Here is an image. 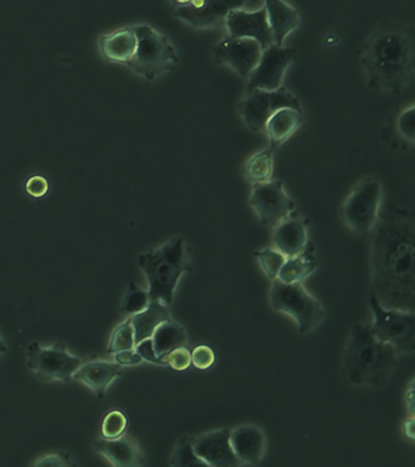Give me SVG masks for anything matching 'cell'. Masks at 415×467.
Here are the masks:
<instances>
[{
	"label": "cell",
	"instance_id": "d590c367",
	"mask_svg": "<svg viewBox=\"0 0 415 467\" xmlns=\"http://www.w3.org/2000/svg\"><path fill=\"white\" fill-rule=\"evenodd\" d=\"M26 192L35 199H43L49 192V182L45 175L36 174L27 179L25 184Z\"/></svg>",
	"mask_w": 415,
	"mask_h": 467
},
{
	"label": "cell",
	"instance_id": "7a4b0ae2",
	"mask_svg": "<svg viewBox=\"0 0 415 467\" xmlns=\"http://www.w3.org/2000/svg\"><path fill=\"white\" fill-rule=\"evenodd\" d=\"M359 62L370 90L400 95L413 84L415 36L410 25L382 21L362 44Z\"/></svg>",
	"mask_w": 415,
	"mask_h": 467
},
{
	"label": "cell",
	"instance_id": "836d02e7",
	"mask_svg": "<svg viewBox=\"0 0 415 467\" xmlns=\"http://www.w3.org/2000/svg\"><path fill=\"white\" fill-rule=\"evenodd\" d=\"M165 359L167 365L172 367L174 370L185 371L191 368L192 353L185 347H180V348L173 349L172 352L167 354Z\"/></svg>",
	"mask_w": 415,
	"mask_h": 467
},
{
	"label": "cell",
	"instance_id": "8d00e7d4",
	"mask_svg": "<svg viewBox=\"0 0 415 467\" xmlns=\"http://www.w3.org/2000/svg\"><path fill=\"white\" fill-rule=\"evenodd\" d=\"M134 349H136V352L140 354L141 359L149 361V363L167 365L166 361L162 360L161 358H159L158 354H156L154 343H152L151 337L145 338L143 341L138 342L136 347H134Z\"/></svg>",
	"mask_w": 415,
	"mask_h": 467
},
{
	"label": "cell",
	"instance_id": "9a60e30c",
	"mask_svg": "<svg viewBox=\"0 0 415 467\" xmlns=\"http://www.w3.org/2000/svg\"><path fill=\"white\" fill-rule=\"evenodd\" d=\"M224 26L228 36L254 39L261 44L262 47H267L273 44L265 6L254 10H233L225 18Z\"/></svg>",
	"mask_w": 415,
	"mask_h": 467
},
{
	"label": "cell",
	"instance_id": "f1b7e54d",
	"mask_svg": "<svg viewBox=\"0 0 415 467\" xmlns=\"http://www.w3.org/2000/svg\"><path fill=\"white\" fill-rule=\"evenodd\" d=\"M171 466H207L196 454L192 437H182L171 455Z\"/></svg>",
	"mask_w": 415,
	"mask_h": 467
},
{
	"label": "cell",
	"instance_id": "d4e9b609",
	"mask_svg": "<svg viewBox=\"0 0 415 467\" xmlns=\"http://www.w3.org/2000/svg\"><path fill=\"white\" fill-rule=\"evenodd\" d=\"M169 306L163 302L150 301L143 312L130 317L134 328V336H136V345L145 338H150L163 321L172 319Z\"/></svg>",
	"mask_w": 415,
	"mask_h": 467
},
{
	"label": "cell",
	"instance_id": "7bdbcfd3",
	"mask_svg": "<svg viewBox=\"0 0 415 467\" xmlns=\"http://www.w3.org/2000/svg\"><path fill=\"white\" fill-rule=\"evenodd\" d=\"M6 350H8V346H6V343L3 341L2 337H0V356H2V354H5Z\"/></svg>",
	"mask_w": 415,
	"mask_h": 467
},
{
	"label": "cell",
	"instance_id": "4dcf8cb0",
	"mask_svg": "<svg viewBox=\"0 0 415 467\" xmlns=\"http://www.w3.org/2000/svg\"><path fill=\"white\" fill-rule=\"evenodd\" d=\"M136 347V336L130 317L119 324L112 332L108 353L115 354L121 350L133 349Z\"/></svg>",
	"mask_w": 415,
	"mask_h": 467
},
{
	"label": "cell",
	"instance_id": "8fae6325",
	"mask_svg": "<svg viewBox=\"0 0 415 467\" xmlns=\"http://www.w3.org/2000/svg\"><path fill=\"white\" fill-rule=\"evenodd\" d=\"M250 206L262 224L275 228L284 219L296 212V203L286 192L284 182L269 181L253 185Z\"/></svg>",
	"mask_w": 415,
	"mask_h": 467
},
{
	"label": "cell",
	"instance_id": "484cf974",
	"mask_svg": "<svg viewBox=\"0 0 415 467\" xmlns=\"http://www.w3.org/2000/svg\"><path fill=\"white\" fill-rule=\"evenodd\" d=\"M318 269V259L316 257L315 248L308 243L300 254L287 257L280 270L278 279L284 283H302Z\"/></svg>",
	"mask_w": 415,
	"mask_h": 467
},
{
	"label": "cell",
	"instance_id": "277c9868",
	"mask_svg": "<svg viewBox=\"0 0 415 467\" xmlns=\"http://www.w3.org/2000/svg\"><path fill=\"white\" fill-rule=\"evenodd\" d=\"M149 283L150 301L172 305L177 285L185 273L192 272L191 250L184 237H172L162 246L143 252L138 257Z\"/></svg>",
	"mask_w": 415,
	"mask_h": 467
},
{
	"label": "cell",
	"instance_id": "83f0119b",
	"mask_svg": "<svg viewBox=\"0 0 415 467\" xmlns=\"http://www.w3.org/2000/svg\"><path fill=\"white\" fill-rule=\"evenodd\" d=\"M275 150L269 148L254 153L244 166V175L251 185L272 181L275 171Z\"/></svg>",
	"mask_w": 415,
	"mask_h": 467
},
{
	"label": "cell",
	"instance_id": "b9f144b4",
	"mask_svg": "<svg viewBox=\"0 0 415 467\" xmlns=\"http://www.w3.org/2000/svg\"><path fill=\"white\" fill-rule=\"evenodd\" d=\"M173 4V7L187 6L189 4L194 2V0H171Z\"/></svg>",
	"mask_w": 415,
	"mask_h": 467
},
{
	"label": "cell",
	"instance_id": "f546056e",
	"mask_svg": "<svg viewBox=\"0 0 415 467\" xmlns=\"http://www.w3.org/2000/svg\"><path fill=\"white\" fill-rule=\"evenodd\" d=\"M150 303L148 291L138 286L134 281H130L129 290H127L125 297L122 299L121 310L127 316H134V314L143 312Z\"/></svg>",
	"mask_w": 415,
	"mask_h": 467
},
{
	"label": "cell",
	"instance_id": "3957f363",
	"mask_svg": "<svg viewBox=\"0 0 415 467\" xmlns=\"http://www.w3.org/2000/svg\"><path fill=\"white\" fill-rule=\"evenodd\" d=\"M399 358L395 347L375 337L370 323L353 324L342 357V379L348 385L381 389L395 374Z\"/></svg>",
	"mask_w": 415,
	"mask_h": 467
},
{
	"label": "cell",
	"instance_id": "cb8c5ba5",
	"mask_svg": "<svg viewBox=\"0 0 415 467\" xmlns=\"http://www.w3.org/2000/svg\"><path fill=\"white\" fill-rule=\"evenodd\" d=\"M415 106L410 104L397 112L391 119H389L388 126H385V144L392 146L397 150H407L413 148L415 141Z\"/></svg>",
	"mask_w": 415,
	"mask_h": 467
},
{
	"label": "cell",
	"instance_id": "ab89813d",
	"mask_svg": "<svg viewBox=\"0 0 415 467\" xmlns=\"http://www.w3.org/2000/svg\"><path fill=\"white\" fill-rule=\"evenodd\" d=\"M403 431L406 437L410 438V441H414V416H410V418L404 422Z\"/></svg>",
	"mask_w": 415,
	"mask_h": 467
},
{
	"label": "cell",
	"instance_id": "6da1fadb",
	"mask_svg": "<svg viewBox=\"0 0 415 467\" xmlns=\"http://www.w3.org/2000/svg\"><path fill=\"white\" fill-rule=\"evenodd\" d=\"M415 218L388 204L370 234L371 291L385 308L415 309Z\"/></svg>",
	"mask_w": 415,
	"mask_h": 467
},
{
	"label": "cell",
	"instance_id": "30bf717a",
	"mask_svg": "<svg viewBox=\"0 0 415 467\" xmlns=\"http://www.w3.org/2000/svg\"><path fill=\"white\" fill-rule=\"evenodd\" d=\"M82 364L81 358L71 354L63 343L43 347L34 342L27 348V367L41 381L71 382Z\"/></svg>",
	"mask_w": 415,
	"mask_h": 467
},
{
	"label": "cell",
	"instance_id": "5bb4252c",
	"mask_svg": "<svg viewBox=\"0 0 415 467\" xmlns=\"http://www.w3.org/2000/svg\"><path fill=\"white\" fill-rule=\"evenodd\" d=\"M262 50L264 47L254 39L227 36L214 46L213 55L217 64L228 66L236 75L247 79L256 67Z\"/></svg>",
	"mask_w": 415,
	"mask_h": 467
},
{
	"label": "cell",
	"instance_id": "5b68a950",
	"mask_svg": "<svg viewBox=\"0 0 415 467\" xmlns=\"http://www.w3.org/2000/svg\"><path fill=\"white\" fill-rule=\"evenodd\" d=\"M134 31L138 40L137 50L132 60L126 65L127 68L148 82H154L177 67L180 57L169 36L145 24L134 26Z\"/></svg>",
	"mask_w": 415,
	"mask_h": 467
},
{
	"label": "cell",
	"instance_id": "d6a6232c",
	"mask_svg": "<svg viewBox=\"0 0 415 467\" xmlns=\"http://www.w3.org/2000/svg\"><path fill=\"white\" fill-rule=\"evenodd\" d=\"M129 419L121 410H111L105 415L101 423V437L105 440H115L125 434Z\"/></svg>",
	"mask_w": 415,
	"mask_h": 467
},
{
	"label": "cell",
	"instance_id": "603a6c76",
	"mask_svg": "<svg viewBox=\"0 0 415 467\" xmlns=\"http://www.w3.org/2000/svg\"><path fill=\"white\" fill-rule=\"evenodd\" d=\"M305 116L302 109L284 108L276 111L265 123V133L267 134L269 148L275 150L289 140L304 124Z\"/></svg>",
	"mask_w": 415,
	"mask_h": 467
},
{
	"label": "cell",
	"instance_id": "2e32d148",
	"mask_svg": "<svg viewBox=\"0 0 415 467\" xmlns=\"http://www.w3.org/2000/svg\"><path fill=\"white\" fill-rule=\"evenodd\" d=\"M192 445L199 458L207 466L234 467L242 465L233 451L231 429L210 431L192 437Z\"/></svg>",
	"mask_w": 415,
	"mask_h": 467
},
{
	"label": "cell",
	"instance_id": "9c48e42d",
	"mask_svg": "<svg viewBox=\"0 0 415 467\" xmlns=\"http://www.w3.org/2000/svg\"><path fill=\"white\" fill-rule=\"evenodd\" d=\"M284 108L302 109V104L296 95L283 86L275 90H245V94L240 99L238 112L240 119L251 131L265 133L267 120Z\"/></svg>",
	"mask_w": 415,
	"mask_h": 467
},
{
	"label": "cell",
	"instance_id": "44dd1931",
	"mask_svg": "<svg viewBox=\"0 0 415 467\" xmlns=\"http://www.w3.org/2000/svg\"><path fill=\"white\" fill-rule=\"evenodd\" d=\"M264 3L273 43L285 46L287 36L300 27V14L285 0H264Z\"/></svg>",
	"mask_w": 415,
	"mask_h": 467
},
{
	"label": "cell",
	"instance_id": "ba28073f",
	"mask_svg": "<svg viewBox=\"0 0 415 467\" xmlns=\"http://www.w3.org/2000/svg\"><path fill=\"white\" fill-rule=\"evenodd\" d=\"M373 313L371 331L381 342L395 347L399 356H410L415 349V314L407 310L385 308L373 291L369 294Z\"/></svg>",
	"mask_w": 415,
	"mask_h": 467
},
{
	"label": "cell",
	"instance_id": "60d3db41",
	"mask_svg": "<svg viewBox=\"0 0 415 467\" xmlns=\"http://www.w3.org/2000/svg\"><path fill=\"white\" fill-rule=\"evenodd\" d=\"M406 400L408 404V409H410V415L413 416L414 412V389H413V381L410 382V389H408V392L406 394Z\"/></svg>",
	"mask_w": 415,
	"mask_h": 467
},
{
	"label": "cell",
	"instance_id": "f35d334b",
	"mask_svg": "<svg viewBox=\"0 0 415 467\" xmlns=\"http://www.w3.org/2000/svg\"><path fill=\"white\" fill-rule=\"evenodd\" d=\"M114 357L116 363L122 365V367H126V365H138L143 361L134 348L121 350V352L115 353Z\"/></svg>",
	"mask_w": 415,
	"mask_h": 467
},
{
	"label": "cell",
	"instance_id": "e575fe53",
	"mask_svg": "<svg viewBox=\"0 0 415 467\" xmlns=\"http://www.w3.org/2000/svg\"><path fill=\"white\" fill-rule=\"evenodd\" d=\"M216 361V356H214L213 349L209 346H199L196 347L192 353V364L199 370H207Z\"/></svg>",
	"mask_w": 415,
	"mask_h": 467
},
{
	"label": "cell",
	"instance_id": "d6986e66",
	"mask_svg": "<svg viewBox=\"0 0 415 467\" xmlns=\"http://www.w3.org/2000/svg\"><path fill=\"white\" fill-rule=\"evenodd\" d=\"M273 229V244L286 257L300 254L309 243L307 221L297 212Z\"/></svg>",
	"mask_w": 415,
	"mask_h": 467
},
{
	"label": "cell",
	"instance_id": "ffe728a7",
	"mask_svg": "<svg viewBox=\"0 0 415 467\" xmlns=\"http://www.w3.org/2000/svg\"><path fill=\"white\" fill-rule=\"evenodd\" d=\"M137 35L134 26H127L115 29L110 33H105L98 40L101 57L111 64L126 66L132 60L137 50Z\"/></svg>",
	"mask_w": 415,
	"mask_h": 467
},
{
	"label": "cell",
	"instance_id": "74e56055",
	"mask_svg": "<svg viewBox=\"0 0 415 467\" xmlns=\"http://www.w3.org/2000/svg\"><path fill=\"white\" fill-rule=\"evenodd\" d=\"M36 466H76V462H72L70 455H65L64 452L61 454H50L45 456V458L39 459L37 462H35Z\"/></svg>",
	"mask_w": 415,
	"mask_h": 467
},
{
	"label": "cell",
	"instance_id": "4fadbf2b",
	"mask_svg": "<svg viewBox=\"0 0 415 467\" xmlns=\"http://www.w3.org/2000/svg\"><path fill=\"white\" fill-rule=\"evenodd\" d=\"M251 0H194L187 6L174 7L173 15L196 29H216L224 26L233 10L249 9ZM250 10V9H249Z\"/></svg>",
	"mask_w": 415,
	"mask_h": 467
},
{
	"label": "cell",
	"instance_id": "52a82bcc",
	"mask_svg": "<svg viewBox=\"0 0 415 467\" xmlns=\"http://www.w3.org/2000/svg\"><path fill=\"white\" fill-rule=\"evenodd\" d=\"M382 200L384 189L378 178L360 179L342 203V221L357 235L369 236L380 215Z\"/></svg>",
	"mask_w": 415,
	"mask_h": 467
},
{
	"label": "cell",
	"instance_id": "ac0fdd59",
	"mask_svg": "<svg viewBox=\"0 0 415 467\" xmlns=\"http://www.w3.org/2000/svg\"><path fill=\"white\" fill-rule=\"evenodd\" d=\"M94 449L105 456L114 466L138 467L145 465V455L133 437L123 436L115 440L98 438L93 441Z\"/></svg>",
	"mask_w": 415,
	"mask_h": 467
},
{
	"label": "cell",
	"instance_id": "1f68e13d",
	"mask_svg": "<svg viewBox=\"0 0 415 467\" xmlns=\"http://www.w3.org/2000/svg\"><path fill=\"white\" fill-rule=\"evenodd\" d=\"M258 262L264 269L268 279H278L280 270H282L284 263L286 261V255L276 248H264V250L254 252Z\"/></svg>",
	"mask_w": 415,
	"mask_h": 467
},
{
	"label": "cell",
	"instance_id": "4316f807",
	"mask_svg": "<svg viewBox=\"0 0 415 467\" xmlns=\"http://www.w3.org/2000/svg\"><path fill=\"white\" fill-rule=\"evenodd\" d=\"M156 354L165 360L167 354L173 349L185 347L188 343V334L184 327L172 319L163 321L151 336ZM167 364V363H166Z\"/></svg>",
	"mask_w": 415,
	"mask_h": 467
},
{
	"label": "cell",
	"instance_id": "7402d4cb",
	"mask_svg": "<svg viewBox=\"0 0 415 467\" xmlns=\"http://www.w3.org/2000/svg\"><path fill=\"white\" fill-rule=\"evenodd\" d=\"M122 374V365L111 361L94 360L82 364L75 372L74 379L92 389L98 397L104 398L110 383Z\"/></svg>",
	"mask_w": 415,
	"mask_h": 467
},
{
	"label": "cell",
	"instance_id": "e0dca14e",
	"mask_svg": "<svg viewBox=\"0 0 415 467\" xmlns=\"http://www.w3.org/2000/svg\"><path fill=\"white\" fill-rule=\"evenodd\" d=\"M231 444L242 465H258L265 458L267 438L261 427L245 423L231 430Z\"/></svg>",
	"mask_w": 415,
	"mask_h": 467
},
{
	"label": "cell",
	"instance_id": "7c38bea8",
	"mask_svg": "<svg viewBox=\"0 0 415 467\" xmlns=\"http://www.w3.org/2000/svg\"><path fill=\"white\" fill-rule=\"evenodd\" d=\"M297 58V51L293 47L276 46L273 43L264 47L256 67L247 77L246 90H275L283 87L287 68Z\"/></svg>",
	"mask_w": 415,
	"mask_h": 467
},
{
	"label": "cell",
	"instance_id": "8992f818",
	"mask_svg": "<svg viewBox=\"0 0 415 467\" xmlns=\"http://www.w3.org/2000/svg\"><path fill=\"white\" fill-rule=\"evenodd\" d=\"M269 302L276 312L286 314L296 321L300 334H308L315 330L326 317L322 303L313 297L302 283L273 280L269 290Z\"/></svg>",
	"mask_w": 415,
	"mask_h": 467
}]
</instances>
